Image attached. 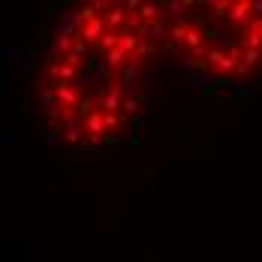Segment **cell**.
I'll use <instances>...</instances> for the list:
<instances>
[{
	"instance_id": "7a4b0ae2",
	"label": "cell",
	"mask_w": 262,
	"mask_h": 262,
	"mask_svg": "<svg viewBox=\"0 0 262 262\" xmlns=\"http://www.w3.org/2000/svg\"><path fill=\"white\" fill-rule=\"evenodd\" d=\"M172 76L199 88L238 84L262 70V3H166Z\"/></svg>"
},
{
	"instance_id": "6da1fadb",
	"label": "cell",
	"mask_w": 262,
	"mask_h": 262,
	"mask_svg": "<svg viewBox=\"0 0 262 262\" xmlns=\"http://www.w3.org/2000/svg\"><path fill=\"white\" fill-rule=\"evenodd\" d=\"M157 76H172L166 3L76 6L42 57V127L67 151L115 148L139 130Z\"/></svg>"
}]
</instances>
